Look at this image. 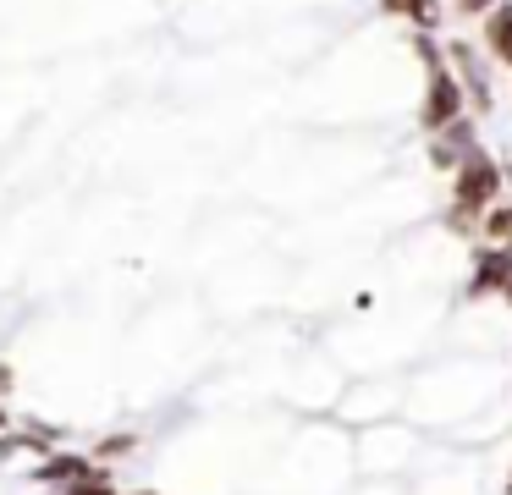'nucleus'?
I'll return each instance as SVG.
<instances>
[{
  "label": "nucleus",
  "mask_w": 512,
  "mask_h": 495,
  "mask_svg": "<svg viewBox=\"0 0 512 495\" xmlns=\"http://www.w3.org/2000/svg\"><path fill=\"white\" fill-rule=\"evenodd\" d=\"M457 187H452V226H468L474 215H485L501 193V171L485 160L479 149H463L457 154Z\"/></svg>",
  "instance_id": "1"
},
{
  "label": "nucleus",
  "mask_w": 512,
  "mask_h": 495,
  "mask_svg": "<svg viewBox=\"0 0 512 495\" xmlns=\"http://www.w3.org/2000/svg\"><path fill=\"white\" fill-rule=\"evenodd\" d=\"M424 55H430V50H424ZM457 116H463V88H457V77L430 55V88H424V110H419V121H424L430 132H441V127H452Z\"/></svg>",
  "instance_id": "2"
},
{
  "label": "nucleus",
  "mask_w": 512,
  "mask_h": 495,
  "mask_svg": "<svg viewBox=\"0 0 512 495\" xmlns=\"http://www.w3.org/2000/svg\"><path fill=\"white\" fill-rule=\"evenodd\" d=\"M507 275H512V253H507V248H490V253H479L474 292H496V286H507Z\"/></svg>",
  "instance_id": "3"
},
{
  "label": "nucleus",
  "mask_w": 512,
  "mask_h": 495,
  "mask_svg": "<svg viewBox=\"0 0 512 495\" xmlns=\"http://www.w3.org/2000/svg\"><path fill=\"white\" fill-rule=\"evenodd\" d=\"M485 39L501 61H512V6H490V22H485Z\"/></svg>",
  "instance_id": "4"
},
{
  "label": "nucleus",
  "mask_w": 512,
  "mask_h": 495,
  "mask_svg": "<svg viewBox=\"0 0 512 495\" xmlns=\"http://www.w3.org/2000/svg\"><path fill=\"white\" fill-rule=\"evenodd\" d=\"M386 11H391V17L419 22V28H430V22H435V0H386Z\"/></svg>",
  "instance_id": "5"
},
{
  "label": "nucleus",
  "mask_w": 512,
  "mask_h": 495,
  "mask_svg": "<svg viewBox=\"0 0 512 495\" xmlns=\"http://www.w3.org/2000/svg\"><path fill=\"white\" fill-rule=\"evenodd\" d=\"M485 237H496V242H512V204H496V209H485Z\"/></svg>",
  "instance_id": "6"
},
{
  "label": "nucleus",
  "mask_w": 512,
  "mask_h": 495,
  "mask_svg": "<svg viewBox=\"0 0 512 495\" xmlns=\"http://www.w3.org/2000/svg\"><path fill=\"white\" fill-rule=\"evenodd\" d=\"M72 495H111V484H105L100 473H83V484H78Z\"/></svg>",
  "instance_id": "7"
},
{
  "label": "nucleus",
  "mask_w": 512,
  "mask_h": 495,
  "mask_svg": "<svg viewBox=\"0 0 512 495\" xmlns=\"http://www.w3.org/2000/svg\"><path fill=\"white\" fill-rule=\"evenodd\" d=\"M496 0H463V11H490Z\"/></svg>",
  "instance_id": "8"
},
{
  "label": "nucleus",
  "mask_w": 512,
  "mask_h": 495,
  "mask_svg": "<svg viewBox=\"0 0 512 495\" xmlns=\"http://www.w3.org/2000/svg\"><path fill=\"white\" fill-rule=\"evenodd\" d=\"M6 385H12V369H6V363H0V391H6Z\"/></svg>",
  "instance_id": "9"
},
{
  "label": "nucleus",
  "mask_w": 512,
  "mask_h": 495,
  "mask_svg": "<svg viewBox=\"0 0 512 495\" xmlns=\"http://www.w3.org/2000/svg\"><path fill=\"white\" fill-rule=\"evenodd\" d=\"M501 292H507V297H512V275H507V286H501Z\"/></svg>",
  "instance_id": "10"
},
{
  "label": "nucleus",
  "mask_w": 512,
  "mask_h": 495,
  "mask_svg": "<svg viewBox=\"0 0 512 495\" xmlns=\"http://www.w3.org/2000/svg\"><path fill=\"white\" fill-rule=\"evenodd\" d=\"M0 424H6V413H0Z\"/></svg>",
  "instance_id": "11"
}]
</instances>
